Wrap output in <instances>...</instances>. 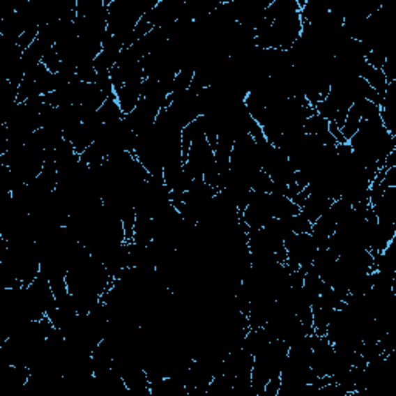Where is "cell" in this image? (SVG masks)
<instances>
[{"mask_svg":"<svg viewBox=\"0 0 396 396\" xmlns=\"http://www.w3.org/2000/svg\"><path fill=\"white\" fill-rule=\"evenodd\" d=\"M143 82L144 77L127 81L121 89L115 91V98L124 115H129L135 110L141 96H143Z\"/></svg>","mask_w":396,"mask_h":396,"instance_id":"obj_1","label":"cell"},{"mask_svg":"<svg viewBox=\"0 0 396 396\" xmlns=\"http://www.w3.org/2000/svg\"><path fill=\"white\" fill-rule=\"evenodd\" d=\"M335 200H330V198L323 197L322 194L317 192H310V195L307 197L305 203L302 204L300 208V214L308 218L311 223H314L317 218H319L325 211H327L331 204H333Z\"/></svg>","mask_w":396,"mask_h":396,"instance_id":"obj_2","label":"cell"},{"mask_svg":"<svg viewBox=\"0 0 396 396\" xmlns=\"http://www.w3.org/2000/svg\"><path fill=\"white\" fill-rule=\"evenodd\" d=\"M360 123H363V116H360V112L358 109L356 104H353L349 113H346V118L344 121V125L341 127V132H342V137L344 139L349 143V141L356 135V132L359 130Z\"/></svg>","mask_w":396,"mask_h":396,"instance_id":"obj_3","label":"cell"}]
</instances>
